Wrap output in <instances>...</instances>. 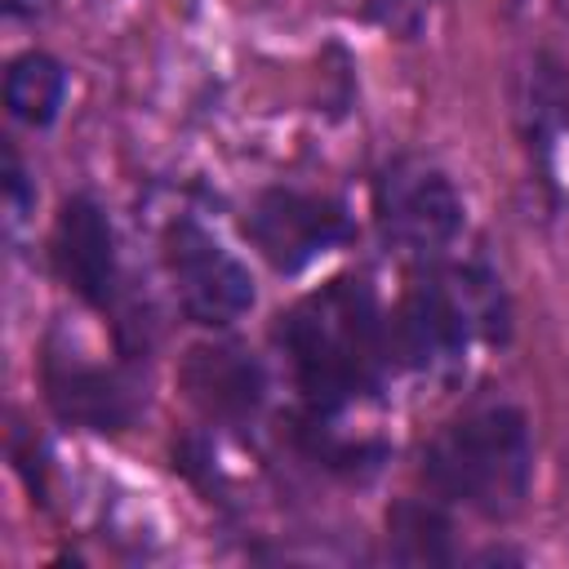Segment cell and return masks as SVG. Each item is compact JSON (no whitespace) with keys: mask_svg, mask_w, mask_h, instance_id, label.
Masks as SVG:
<instances>
[{"mask_svg":"<svg viewBox=\"0 0 569 569\" xmlns=\"http://www.w3.org/2000/svg\"><path fill=\"white\" fill-rule=\"evenodd\" d=\"M53 262L76 298L89 307H111L116 298V236L98 200L71 196L53 222Z\"/></svg>","mask_w":569,"mask_h":569,"instance_id":"obj_6","label":"cell"},{"mask_svg":"<svg viewBox=\"0 0 569 569\" xmlns=\"http://www.w3.org/2000/svg\"><path fill=\"white\" fill-rule=\"evenodd\" d=\"M280 342L302 396L320 413L365 391L382 360V325L360 280H333L298 302L280 325Z\"/></svg>","mask_w":569,"mask_h":569,"instance_id":"obj_1","label":"cell"},{"mask_svg":"<svg viewBox=\"0 0 569 569\" xmlns=\"http://www.w3.org/2000/svg\"><path fill=\"white\" fill-rule=\"evenodd\" d=\"M449 520L440 507L431 502H396L387 511V538H391V556L405 565H440L453 560V538H449Z\"/></svg>","mask_w":569,"mask_h":569,"instance_id":"obj_11","label":"cell"},{"mask_svg":"<svg viewBox=\"0 0 569 569\" xmlns=\"http://www.w3.org/2000/svg\"><path fill=\"white\" fill-rule=\"evenodd\" d=\"M44 396L62 422L89 427V431H120L133 418L129 387L98 365H80L71 356L44 360Z\"/></svg>","mask_w":569,"mask_h":569,"instance_id":"obj_8","label":"cell"},{"mask_svg":"<svg viewBox=\"0 0 569 569\" xmlns=\"http://www.w3.org/2000/svg\"><path fill=\"white\" fill-rule=\"evenodd\" d=\"M164 262L173 276L178 307L196 325H231L253 307V276L249 267L227 253L200 222L178 218L164 227Z\"/></svg>","mask_w":569,"mask_h":569,"instance_id":"obj_3","label":"cell"},{"mask_svg":"<svg viewBox=\"0 0 569 569\" xmlns=\"http://www.w3.org/2000/svg\"><path fill=\"white\" fill-rule=\"evenodd\" d=\"M244 236L258 244V253L276 271L293 276V271L311 267L316 258H325L329 249H338L351 236V218L333 196L271 187L253 200V209L244 218Z\"/></svg>","mask_w":569,"mask_h":569,"instance_id":"obj_4","label":"cell"},{"mask_svg":"<svg viewBox=\"0 0 569 569\" xmlns=\"http://www.w3.org/2000/svg\"><path fill=\"white\" fill-rule=\"evenodd\" d=\"M67 98V71L49 58V53H22L9 62L4 71V107L13 120L22 124H53L58 120V107Z\"/></svg>","mask_w":569,"mask_h":569,"instance_id":"obj_10","label":"cell"},{"mask_svg":"<svg viewBox=\"0 0 569 569\" xmlns=\"http://www.w3.org/2000/svg\"><path fill=\"white\" fill-rule=\"evenodd\" d=\"M378 218L391 240L418 253L445 249L462 227V200L440 169L396 164L378 182Z\"/></svg>","mask_w":569,"mask_h":569,"instance_id":"obj_5","label":"cell"},{"mask_svg":"<svg viewBox=\"0 0 569 569\" xmlns=\"http://www.w3.org/2000/svg\"><path fill=\"white\" fill-rule=\"evenodd\" d=\"M471 325L476 320H471V307H467L462 289H449L440 280H422V284L409 289V298L400 307L396 338H400V351L413 365H431V360L458 356L467 347Z\"/></svg>","mask_w":569,"mask_h":569,"instance_id":"obj_9","label":"cell"},{"mask_svg":"<svg viewBox=\"0 0 569 569\" xmlns=\"http://www.w3.org/2000/svg\"><path fill=\"white\" fill-rule=\"evenodd\" d=\"M178 378H182V391L191 396V405H200L209 418H231V422L258 413L262 391H267L262 365L236 342L191 347Z\"/></svg>","mask_w":569,"mask_h":569,"instance_id":"obj_7","label":"cell"},{"mask_svg":"<svg viewBox=\"0 0 569 569\" xmlns=\"http://www.w3.org/2000/svg\"><path fill=\"white\" fill-rule=\"evenodd\" d=\"M533 471L529 449V422L511 405L476 409L458 422H449L422 453L427 485L485 516H507L520 507Z\"/></svg>","mask_w":569,"mask_h":569,"instance_id":"obj_2","label":"cell"}]
</instances>
